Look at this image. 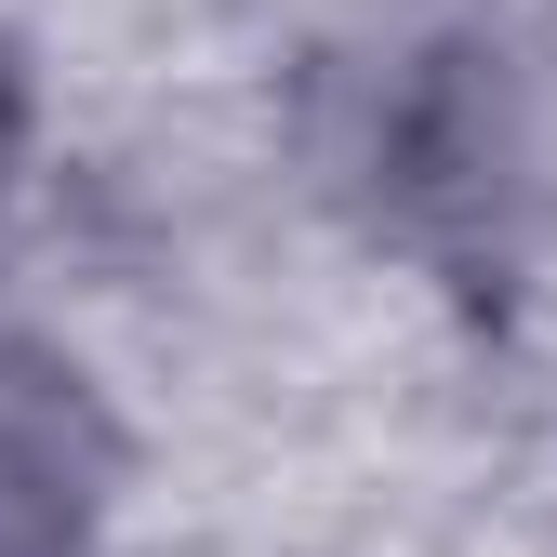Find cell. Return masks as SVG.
<instances>
[{"label":"cell","mask_w":557,"mask_h":557,"mask_svg":"<svg viewBox=\"0 0 557 557\" xmlns=\"http://www.w3.org/2000/svg\"><path fill=\"white\" fill-rule=\"evenodd\" d=\"M94 505V411L53 359L0 345V557H66Z\"/></svg>","instance_id":"1"},{"label":"cell","mask_w":557,"mask_h":557,"mask_svg":"<svg viewBox=\"0 0 557 557\" xmlns=\"http://www.w3.org/2000/svg\"><path fill=\"white\" fill-rule=\"evenodd\" d=\"M0 160H14V66H0Z\"/></svg>","instance_id":"2"}]
</instances>
